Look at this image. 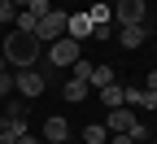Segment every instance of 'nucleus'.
I'll use <instances>...</instances> for the list:
<instances>
[{
  "label": "nucleus",
  "instance_id": "obj_1",
  "mask_svg": "<svg viewBox=\"0 0 157 144\" xmlns=\"http://www.w3.org/2000/svg\"><path fill=\"white\" fill-rule=\"evenodd\" d=\"M0 57L9 61V66H17V70H31L35 61H39V39L13 31V35H5V53H0Z\"/></svg>",
  "mask_w": 157,
  "mask_h": 144
},
{
  "label": "nucleus",
  "instance_id": "obj_2",
  "mask_svg": "<svg viewBox=\"0 0 157 144\" xmlns=\"http://www.w3.org/2000/svg\"><path fill=\"white\" fill-rule=\"evenodd\" d=\"M113 22L118 26H140V22H148V5L144 0H113Z\"/></svg>",
  "mask_w": 157,
  "mask_h": 144
},
{
  "label": "nucleus",
  "instance_id": "obj_3",
  "mask_svg": "<svg viewBox=\"0 0 157 144\" xmlns=\"http://www.w3.org/2000/svg\"><path fill=\"white\" fill-rule=\"evenodd\" d=\"M78 57H83V48H78V39H70V35H61V39H52V44H48V61H52L57 70L74 66Z\"/></svg>",
  "mask_w": 157,
  "mask_h": 144
},
{
  "label": "nucleus",
  "instance_id": "obj_4",
  "mask_svg": "<svg viewBox=\"0 0 157 144\" xmlns=\"http://www.w3.org/2000/svg\"><path fill=\"white\" fill-rule=\"evenodd\" d=\"M66 9H48L44 18H39V26H35V39H39V44H44V39H48V44H52V39H61L66 35Z\"/></svg>",
  "mask_w": 157,
  "mask_h": 144
},
{
  "label": "nucleus",
  "instance_id": "obj_5",
  "mask_svg": "<svg viewBox=\"0 0 157 144\" xmlns=\"http://www.w3.org/2000/svg\"><path fill=\"white\" fill-rule=\"evenodd\" d=\"M44 88H48V79L39 74L35 66H31V70H17V74H13V92H22L26 100H31V96H39Z\"/></svg>",
  "mask_w": 157,
  "mask_h": 144
},
{
  "label": "nucleus",
  "instance_id": "obj_6",
  "mask_svg": "<svg viewBox=\"0 0 157 144\" xmlns=\"http://www.w3.org/2000/svg\"><path fill=\"white\" fill-rule=\"evenodd\" d=\"M105 127H109V135H131L135 127H140V118H135L131 109H109V118H105Z\"/></svg>",
  "mask_w": 157,
  "mask_h": 144
},
{
  "label": "nucleus",
  "instance_id": "obj_7",
  "mask_svg": "<svg viewBox=\"0 0 157 144\" xmlns=\"http://www.w3.org/2000/svg\"><path fill=\"white\" fill-rule=\"evenodd\" d=\"M148 39V22H140V26H118V44H122L127 53H135Z\"/></svg>",
  "mask_w": 157,
  "mask_h": 144
},
{
  "label": "nucleus",
  "instance_id": "obj_8",
  "mask_svg": "<svg viewBox=\"0 0 157 144\" xmlns=\"http://www.w3.org/2000/svg\"><path fill=\"white\" fill-rule=\"evenodd\" d=\"M66 35L78 39V44L92 39V18H87V13H70V18H66Z\"/></svg>",
  "mask_w": 157,
  "mask_h": 144
},
{
  "label": "nucleus",
  "instance_id": "obj_9",
  "mask_svg": "<svg viewBox=\"0 0 157 144\" xmlns=\"http://www.w3.org/2000/svg\"><path fill=\"white\" fill-rule=\"evenodd\" d=\"M66 140H70V122L52 114V118L44 122V144H66Z\"/></svg>",
  "mask_w": 157,
  "mask_h": 144
},
{
  "label": "nucleus",
  "instance_id": "obj_10",
  "mask_svg": "<svg viewBox=\"0 0 157 144\" xmlns=\"http://www.w3.org/2000/svg\"><path fill=\"white\" fill-rule=\"evenodd\" d=\"M87 92H92V88H87V79H74V74H70L66 83H61V96L70 100V105H78V100H83Z\"/></svg>",
  "mask_w": 157,
  "mask_h": 144
},
{
  "label": "nucleus",
  "instance_id": "obj_11",
  "mask_svg": "<svg viewBox=\"0 0 157 144\" xmlns=\"http://www.w3.org/2000/svg\"><path fill=\"white\" fill-rule=\"evenodd\" d=\"M122 105H140V109H157V92L148 88H127V100Z\"/></svg>",
  "mask_w": 157,
  "mask_h": 144
},
{
  "label": "nucleus",
  "instance_id": "obj_12",
  "mask_svg": "<svg viewBox=\"0 0 157 144\" xmlns=\"http://www.w3.org/2000/svg\"><path fill=\"white\" fill-rule=\"evenodd\" d=\"M122 100H127V88H122V83L101 88V105H105V109H122Z\"/></svg>",
  "mask_w": 157,
  "mask_h": 144
},
{
  "label": "nucleus",
  "instance_id": "obj_13",
  "mask_svg": "<svg viewBox=\"0 0 157 144\" xmlns=\"http://www.w3.org/2000/svg\"><path fill=\"white\" fill-rule=\"evenodd\" d=\"M109 83H118V79H113V66H92L87 88H96V92H101V88H109Z\"/></svg>",
  "mask_w": 157,
  "mask_h": 144
},
{
  "label": "nucleus",
  "instance_id": "obj_14",
  "mask_svg": "<svg viewBox=\"0 0 157 144\" xmlns=\"http://www.w3.org/2000/svg\"><path fill=\"white\" fill-rule=\"evenodd\" d=\"M83 144H109V127H105V122H92V127H83Z\"/></svg>",
  "mask_w": 157,
  "mask_h": 144
},
{
  "label": "nucleus",
  "instance_id": "obj_15",
  "mask_svg": "<svg viewBox=\"0 0 157 144\" xmlns=\"http://www.w3.org/2000/svg\"><path fill=\"white\" fill-rule=\"evenodd\" d=\"M87 18H92V26H109V22H113V9H109V5H92Z\"/></svg>",
  "mask_w": 157,
  "mask_h": 144
},
{
  "label": "nucleus",
  "instance_id": "obj_16",
  "mask_svg": "<svg viewBox=\"0 0 157 144\" xmlns=\"http://www.w3.org/2000/svg\"><path fill=\"white\" fill-rule=\"evenodd\" d=\"M13 18H17V5L13 0H0V26H13Z\"/></svg>",
  "mask_w": 157,
  "mask_h": 144
},
{
  "label": "nucleus",
  "instance_id": "obj_17",
  "mask_svg": "<svg viewBox=\"0 0 157 144\" xmlns=\"http://www.w3.org/2000/svg\"><path fill=\"white\" fill-rule=\"evenodd\" d=\"M13 92V74H5V70H0V96H9Z\"/></svg>",
  "mask_w": 157,
  "mask_h": 144
},
{
  "label": "nucleus",
  "instance_id": "obj_18",
  "mask_svg": "<svg viewBox=\"0 0 157 144\" xmlns=\"http://www.w3.org/2000/svg\"><path fill=\"white\" fill-rule=\"evenodd\" d=\"M92 39H113V26H92Z\"/></svg>",
  "mask_w": 157,
  "mask_h": 144
},
{
  "label": "nucleus",
  "instance_id": "obj_19",
  "mask_svg": "<svg viewBox=\"0 0 157 144\" xmlns=\"http://www.w3.org/2000/svg\"><path fill=\"white\" fill-rule=\"evenodd\" d=\"M0 144H9V127H5V118H0Z\"/></svg>",
  "mask_w": 157,
  "mask_h": 144
},
{
  "label": "nucleus",
  "instance_id": "obj_20",
  "mask_svg": "<svg viewBox=\"0 0 157 144\" xmlns=\"http://www.w3.org/2000/svg\"><path fill=\"white\" fill-rule=\"evenodd\" d=\"M148 92H157V70H148Z\"/></svg>",
  "mask_w": 157,
  "mask_h": 144
},
{
  "label": "nucleus",
  "instance_id": "obj_21",
  "mask_svg": "<svg viewBox=\"0 0 157 144\" xmlns=\"http://www.w3.org/2000/svg\"><path fill=\"white\" fill-rule=\"evenodd\" d=\"M109 144H135V140H131V135H113Z\"/></svg>",
  "mask_w": 157,
  "mask_h": 144
},
{
  "label": "nucleus",
  "instance_id": "obj_22",
  "mask_svg": "<svg viewBox=\"0 0 157 144\" xmlns=\"http://www.w3.org/2000/svg\"><path fill=\"white\" fill-rule=\"evenodd\" d=\"M17 144H44V140H35V135H22V140H17Z\"/></svg>",
  "mask_w": 157,
  "mask_h": 144
},
{
  "label": "nucleus",
  "instance_id": "obj_23",
  "mask_svg": "<svg viewBox=\"0 0 157 144\" xmlns=\"http://www.w3.org/2000/svg\"><path fill=\"white\" fill-rule=\"evenodd\" d=\"M13 5H17V9H26V5H31V0H13Z\"/></svg>",
  "mask_w": 157,
  "mask_h": 144
},
{
  "label": "nucleus",
  "instance_id": "obj_24",
  "mask_svg": "<svg viewBox=\"0 0 157 144\" xmlns=\"http://www.w3.org/2000/svg\"><path fill=\"white\" fill-rule=\"evenodd\" d=\"M48 5H57V0H48Z\"/></svg>",
  "mask_w": 157,
  "mask_h": 144
}]
</instances>
